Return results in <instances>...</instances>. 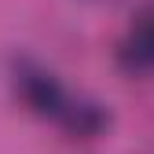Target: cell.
I'll list each match as a JSON object with an SVG mask.
<instances>
[{
	"label": "cell",
	"mask_w": 154,
	"mask_h": 154,
	"mask_svg": "<svg viewBox=\"0 0 154 154\" xmlns=\"http://www.w3.org/2000/svg\"><path fill=\"white\" fill-rule=\"evenodd\" d=\"M18 92H22V99L37 114L63 118V114L70 110V99H66L63 85L55 81L51 73H44V70H22V77H18Z\"/></svg>",
	"instance_id": "1"
},
{
	"label": "cell",
	"mask_w": 154,
	"mask_h": 154,
	"mask_svg": "<svg viewBox=\"0 0 154 154\" xmlns=\"http://www.w3.org/2000/svg\"><path fill=\"white\" fill-rule=\"evenodd\" d=\"M121 63L132 70L154 66V8L132 18V26L121 41Z\"/></svg>",
	"instance_id": "2"
}]
</instances>
